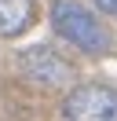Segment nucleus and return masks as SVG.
I'll list each match as a JSON object with an SVG mask.
<instances>
[{
  "mask_svg": "<svg viewBox=\"0 0 117 121\" xmlns=\"http://www.w3.org/2000/svg\"><path fill=\"white\" fill-rule=\"evenodd\" d=\"M51 26L58 37H66L73 48L84 55H106L110 52V33L88 8H80L77 0H55L51 4Z\"/></svg>",
  "mask_w": 117,
  "mask_h": 121,
  "instance_id": "f257e3e1",
  "label": "nucleus"
},
{
  "mask_svg": "<svg viewBox=\"0 0 117 121\" xmlns=\"http://www.w3.org/2000/svg\"><path fill=\"white\" fill-rule=\"evenodd\" d=\"M22 70H26L33 81L48 84V88H55V84H66L70 81V62L58 59L51 48H29V52H22Z\"/></svg>",
  "mask_w": 117,
  "mask_h": 121,
  "instance_id": "7ed1b4c3",
  "label": "nucleus"
},
{
  "mask_svg": "<svg viewBox=\"0 0 117 121\" xmlns=\"http://www.w3.org/2000/svg\"><path fill=\"white\" fill-rule=\"evenodd\" d=\"M66 121H117V88L77 84L66 95Z\"/></svg>",
  "mask_w": 117,
  "mask_h": 121,
  "instance_id": "f03ea898",
  "label": "nucleus"
},
{
  "mask_svg": "<svg viewBox=\"0 0 117 121\" xmlns=\"http://www.w3.org/2000/svg\"><path fill=\"white\" fill-rule=\"evenodd\" d=\"M95 8H102L106 15H117V0H95Z\"/></svg>",
  "mask_w": 117,
  "mask_h": 121,
  "instance_id": "39448f33",
  "label": "nucleus"
},
{
  "mask_svg": "<svg viewBox=\"0 0 117 121\" xmlns=\"http://www.w3.org/2000/svg\"><path fill=\"white\" fill-rule=\"evenodd\" d=\"M33 22V0H0V37H18Z\"/></svg>",
  "mask_w": 117,
  "mask_h": 121,
  "instance_id": "20e7f679",
  "label": "nucleus"
}]
</instances>
